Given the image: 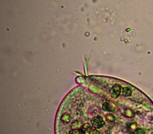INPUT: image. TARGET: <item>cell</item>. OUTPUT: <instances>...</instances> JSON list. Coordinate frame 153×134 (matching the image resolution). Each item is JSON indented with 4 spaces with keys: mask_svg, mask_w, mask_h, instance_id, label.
I'll return each instance as SVG.
<instances>
[{
    "mask_svg": "<svg viewBox=\"0 0 153 134\" xmlns=\"http://www.w3.org/2000/svg\"><path fill=\"white\" fill-rule=\"evenodd\" d=\"M122 89V87L120 85L115 84L114 86H112V87L109 91L111 97L114 99L117 98L121 94Z\"/></svg>",
    "mask_w": 153,
    "mask_h": 134,
    "instance_id": "obj_2",
    "label": "cell"
},
{
    "mask_svg": "<svg viewBox=\"0 0 153 134\" xmlns=\"http://www.w3.org/2000/svg\"><path fill=\"white\" fill-rule=\"evenodd\" d=\"M116 117H114V115L111 114H108L106 116V119L108 121V122H112L115 120Z\"/></svg>",
    "mask_w": 153,
    "mask_h": 134,
    "instance_id": "obj_6",
    "label": "cell"
},
{
    "mask_svg": "<svg viewBox=\"0 0 153 134\" xmlns=\"http://www.w3.org/2000/svg\"><path fill=\"white\" fill-rule=\"evenodd\" d=\"M105 121L102 117L97 116L94 117L91 120V125L95 129H100L105 125Z\"/></svg>",
    "mask_w": 153,
    "mask_h": 134,
    "instance_id": "obj_1",
    "label": "cell"
},
{
    "mask_svg": "<svg viewBox=\"0 0 153 134\" xmlns=\"http://www.w3.org/2000/svg\"><path fill=\"white\" fill-rule=\"evenodd\" d=\"M133 134H146V131L141 128H137L136 130H134Z\"/></svg>",
    "mask_w": 153,
    "mask_h": 134,
    "instance_id": "obj_5",
    "label": "cell"
},
{
    "mask_svg": "<svg viewBox=\"0 0 153 134\" xmlns=\"http://www.w3.org/2000/svg\"><path fill=\"white\" fill-rule=\"evenodd\" d=\"M121 94L124 97L130 96H131V94H132V90L130 87H124L122 89Z\"/></svg>",
    "mask_w": 153,
    "mask_h": 134,
    "instance_id": "obj_4",
    "label": "cell"
},
{
    "mask_svg": "<svg viewBox=\"0 0 153 134\" xmlns=\"http://www.w3.org/2000/svg\"><path fill=\"white\" fill-rule=\"evenodd\" d=\"M102 108L104 111H108V112H112L115 111L117 109L116 105L112 104L108 102H105L102 105Z\"/></svg>",
    "mask_w": 153,
    "mask_h": 134,
    "instance_id": "obj_3",
    "label": "cell"
}]
</instances>
